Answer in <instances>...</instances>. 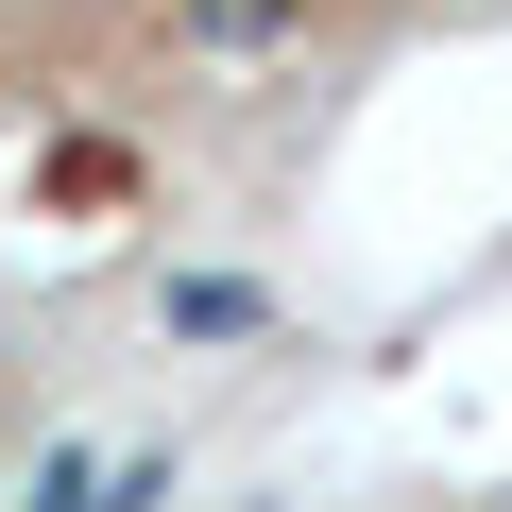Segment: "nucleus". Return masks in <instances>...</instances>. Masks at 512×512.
I'll use <instances>...</instances> for the list:
<instances>
[{
	"instance_id": "obj_1",
	"label": "nucleus",
	"mask_w": 512,
	"mask_h": 512,
	"mask_svg": "<svg viewBox=\"0 0 512 512\" xmlns=\"http://www.w3.org/2000/svg\"><path fill=\"white\" fill-rule=\"evenodd\" d=\"M154 325H171V342H274V291H256V274H171Z\"/></svg>"
},
{
	"instance_id": "obj_3",
	"label": "nucleus",
	"mask_w": 512,
	"mask_h": 512,
	"mask_svg": "<svg viewBox=\"0 0 512 512\" xmlns=\"http://www.w3.org/2000/svg\"><path fill=\"white\" fill-rule=\"evenodd\" d=\"M18 512H103V444H52V461H35V495H18Z\"/></svg>"
},
{
	"instance_id": "obj_2",
	"label": "nucleus",
	"mask_w": 512,
	"mask_h": 512,
	"mask_svg": "<svg viewBox=\"0 0 512 512\" xmlns=\"http://www.w3.org/2000/svg\"><path fill=\"white\" fill-rule=\"evenodd\" d=\"M291 18H308V0H188V35H205V52H274Z\"/></svg>"
}]
</instances>
